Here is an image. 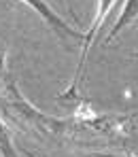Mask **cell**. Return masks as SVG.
I'll list each match as a JSON object with an SVG mask.
<instances>
[{
    "instance_id": "cell-1",
    "label": "cell",
    "mask_w": 138,
    "mask_h": 157,
    "mask_svg": "<svg viewBox=\"0 0 138 157\" xmlns=\"http://www.w3.org/2000/svg\"><path fill=\"white\" fill-rule=\"evenodd\" d=\"M0 113H6L15 123L26 125L43 136H64L66 117L47 115L21 94L17 81L9 72L0 81Z\"/></svg>"
},
{
    "instance_id": "cell-2",
    "label": "cell",
    "mask_w": 138,
    "mask_h": 157,
    "mask_svg": "<svg viewBox=\"0 0 138 157\" xmlns=\"http://www.w3.org/2000/svg\"><path fill=\"white\" fill-rule=\"evenodd\" d=\"M138 130V115H119V113H96L91 108L77 110L66 117L64 138L81 136H100L106 140H125Z\"/></svg>"
},
{
    "instance_id": "cell-3",
    "label": "cell",
    "mask_w": 138,
    "mask_h": 157,
    "mask_svg": "<svg viewBox=\"0 0 138 157\" xmlns=\"http://www.w3.org/2000/svg\"><path fill=\"white\" fill-rule=\"evenodd\" d=\"M24 4H28L47 26L53 30L55 34L62 38V40H75V43H81L83 40V32L81 30H77V28H72L70 24H66L57 13L53 11V6L47 2V0H21Z\"/></svg>"
},
{
    "instance_id": "cell-4",
    "label": "cell",
    "mask_w": 138,
    "mask_h": 157,
    "mask_svg": "<svg viewBox=\"0 0 138 157\" xmlns=\"http://www.w3.org/2000/svg\"><path fill=\"white\" fill-rule=\"evenodd\" d=\"M136 21H138V0H128L125 6H123V11H121V15H119V19H117V21L113 24V28L109 30L106 45H110V40L117 38L119 32H123L125 28H130L132 24H136Z\"/></svg>"
},
{
    "instance_id": "cell-5",
    "label": "cell",
    "mask_w": 138,
    "mask_h": 157,
    "mask_svg": "<svg viewBox=\"0 0 138 157\" xmlns=\"http://www.w3.org/2000/svg\"><path fill=\"white\" fill-rule=\"evenodd\" d=\"M0 157H17L11 130H9V125L4 123L2 117H0Z\"/></svg>"
},
{
    "instance_id": "cell-6",
    "label": "cell",
    "mask_w": 138,
    "mask_h": 157,
    "mask_svg": "<svg viewBox=\"0 0 138 157\" xmlns=\"http://www.w3.org/2000/svg\"><path fill=\"white\" fill-rule=\"evenodd\" d=\"M6 57H9V53L4 47H0V81L9 75V68H6Z\"/></svg>"
},
{
    "instance_id": "cell-7",
    "label": "cell",
    "mask_w": 138,
    "mask_h": 157,
    "mask_svg": "<svg viewBox=\"0 0 138 157\" xmlns=\"http://www.w3.org/2000/svg\"><path fill=\"white\" fill-rule=\"evenodd\" d=\"M91 157H138V153H121V155H117V153H94Z\"/></svg>"
},
{
    "instance_id": "cell-8",
    "label": "cell",
    "mask_w": 138,
    "mask_h": 157,
    "mask_svg": "<svg viewBox=\"0 0 138 157\" xmlns=\"http://www.w3.org/2000/svg\"><path fill=\"white\" fill-rule=\"evenodd\" d=\"M66 6H68V13L75 17V21H77V15H75V11H72V0H66Z\"/></svg>"
},
{
    "instance_id": "cell-9",
    "label": "cell",
    "mask_w": 138,
    "mask_h": 157,
    "mask_svg": "<svg viewBox=\"0 0 138 157\" xmlns=\"http://www.w3.org/2000/svg\"><path fill=\"white\" fill-rule=\"evenodd\" d=\"M26 155H28V157H36V155H32V153H26Z\"/></svg>"
}]
</instances>
